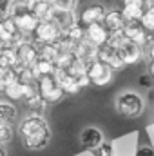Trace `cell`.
<instances>
[{
  "label": "cell",
  "instance_id": "cell-1",
  "mask_svg": "<svg viewBox=\"0 0 154 156\" xmlns=\"http://www.w3.org/2000/svg\"><path fill=\"white\" fill-rule=\"evenodd\" d=\"M116 113L123 118H138L145 113V98L136 91H123L114 100Z\"/></svg>",
  "mask_w": 154,
  "mask_h": 156
},
{
  "label": "cell",
  "instance_id": "cell-2",
  "mask_svg": "<svg viewBox=\"0 0 154 156\" xmlns=\"http://www.w3.org/2000/svg\"><path fill=\"white\" fill-rule=\"evenodd\" d=\"M85 75L89 76L91 85H96V87H105L114 80V71L103 62H100L98 58H93L85 64Z\"/></svg>",
  "mask_w": 154,
  "mask_h": 156
},
{
  "label": "cell",
  "instance_id": "cell-3",
  "mask_svg": "<svg viewBox=\"0 0 154 156\" xmlns=\"http://www.w3.org/2000/svg\"><path fill=\"white\" fill-rule=\"evenodd\" d=\"M37 87H38L40 96L45 100V104H47V105H51V104H58V102L65 96L64 89L60 87V83L54 80L53 75H44V76H38V78H37Z\"/></svg>",
  "mask_w": 154,
  "mask_h": 156
},
{
  "label": "cell",
  "instance_id": "cell-4",
  "mask_svg": "<svg viewBox=\"0 0 154 156\" xmlns=\"http://www.w3.org/2000/svg\"><path fill=\"white\" fill-rule=\"evenodd\" d=\"M62 37V29L53 22V20H38L35 31L31 33V40L40 45V44H54Z\"/></svg>",
  "mask_w": 154,
  "mask_h": 156
},
{
  "label": "cell",
  "instance_id": "cell-5",
  "mask_svg": "<svg viewBox=\"0 0 154 156\" xmlns=\"http://www.w3.org/2000/svg\"><path fill=\"white\" fill-rule=\"evenodd\" d=\"M47 129H49L47 120L44 118V115L35 113V111H29L24 116V120H20V123H18V134L22 138L37 134V133H42V131H47Z\"/></svg>",
  "mask_w": 154,
  "mask_h": 156
},
{
  "label": "cell",
  "instance_id": "cell-6",
  "mask_svg": "<svg viewBox=\"0 0 154 156\" xmlns=\"http://www.w3.org/2000/svg\"><path fill=\"white\" fill-rule=\"evenodd\" d=\"M116 55L120 58V62L125 66V67H132V66H138L143 56H142V47L131 40H123L118 47H116Z\"/></svg>",
  "mask_w": 154,
  "mask_h": 156
},
{
  "label": "cell",
  "instance_id": "cell-7",
  "mask_svg": "<svg viewBox=\"0 0 154 156\" xmlns=\"http://www.w3.org/2000/svg\"><path fill=\"white\" fill-rule=\"evenodd\" d=\"M105 11H107V7H105L102 2H89V4H85L80 11H76L78 24L85 27V26H89V24L102 22Z\"/></svg>",
  "mask_w": 154,
  "mask_h": 156
},
{
  "label": "cell",
  "instance_id": "cell-8",
  "mask_svg": "<svg viewBox=\"0 0 154 156\" xmlns=\"http://www.w3.org/2000/svg\"><path fill=\"white\" fill-rule=\"evenodd\" d=\"M121 33H123V37H125L127 40H131V42L138 44L140 47H143L145 44L152 42V33H151V31H147V29H145L138 20L125 22V26L121 27Z\"/></svg>",
  "mask_w": 154,
  "mask_h": 156
},
{
  "label": "cell",
  "instance_id": "cell-9",
  "mask_svg": "<svg viewBox=\"0 0 154 156\" xmlns=\"http://www.w3.org/2000/svg\"><path fill=\"white\" fill-rule=\"evenodd\" d=\"M16 53V66L15 67H29L38 56V45L33 40H24L15 47Z\"/></svg>",
  "mask_w": 154,
  "mask_h": 156
},
{
  "label": "cell",
  "instance_id": "cell-10",
  "mask_svg": "<svg viewBox=\"0 0 154 156\" xmlns=\"http://www.w3.org/2000/svg\"><path fill=\"white\" fill-rule=\"evenodd\" d=\"M96 58L100 60V62H103L105 66H109L114 73L118 71H121L125 66L120 62V58H118V55H116V49L114 47H111L109 44H102V45H98V49H96Z\"/></svg>",
  "mask_w": 154,
  "mask_h": 156
},
{
  "label": "cell",
  "instance_id": "cell-11",
  "mask_svg": "<svg viewBox=\"0 0 154 156\" xmlns=\"http://www.w3.org/2000/svg\"><path fill=\"white\" fill-rule=\"evenodd\" d=\"M103 140H105V138H103V133H102L98 127H93V125L82 129V133H80V145H82V149H85V151H93V149L98 147Z\"/></svg>",
  "mask_w": 154,
  "mask_h": 156
},
{
  "label": "cell",
  "instance_id": "cell-12",
  "mask_svg": "<svg viewBox=\"0 0 154 156\" xmlns=\"http://www.w3.org/2000/svg\"><path fill=\"white\" fill-rule=\"evenodd\" d=\"M22 144H24V147H26L27 151H33V153L44 151V149L51 144V129L22 138Z\"/></svg>",
  "mask_w": 154,
  "mask_h": 156
},
{
  "label": "cell",
  "instance_id": "cell-13",
  "mask_svg": "<svg viewBox=\"0 0 154 156\" xmlns=\"http://www.w3.org/2000/svg\"><path fill=\"white\" fill-rule=\"evenodd\" d=\"M83 37L89 40L91 44H94L98 47V45H102V44L107 42L109 31H107V27L102 22H94V24H89V26L83 27Z\"/></svg>",
  "mask_w": 154,
  "mask_h": 156
},
{
  "label": "cell",
  "instance_id": "cell-14",
  "mask_svg": "<svg viewBox=\"0 0 154 156\" xmlns=\"http://www.w3.org/2000/svg\"><path fill=\"white\" fill-rule=\"evenodd\" d=\"M96 45L94 44H91L89 40L83 38L78 40L73 44V49H71V53H73V56L75 58H80V60H83V62H89V60H93V58H96Z\"/></svg>",
  "mask_w": 154,
  "mask_h": 156
},
{
  "label": "cell",
  "instance_id": "cell-15",
  "mask_svg": "<svg viewBox=\"0 0 154 156\" xmlns=\"http://www.w3.org/2000/svg\"><path fill=\"white\" fill-rule=\"evenodd\" d=\"M27 11H31L38 20H51L53 4L49 0H26Z\"/></svg>",
  "mask_w": 154,
  "mask_h": 156
},
{
  "label": "cell",
  "instance_id": "cell-16",
  "mask_svg": "<svg viewBox=\"0 0 154 156\" xmlns=\"http://www.w3.org/2000/svg\"><path fill=\"white\" fill-rule=\"evenodd\" d=\"M51 20H53L60 29H65L67 26H71V24L78 22L76 9H56V7H53Z\"/></svg>",
  "mask_w": 154,
  "mask_h": 156
},
{
  "label": "cell",
  "instance_id": "cell-17",
  "mask_svg": "<svg viewBox=\"0 0 154 156\" xmlns=\"http://www.w3.org/2000/svg\"><path fill=\"white\" fill-rule=\"evenodd\" d=\"M102 24L107 27L109 33H113V31H121V27L125 26V18H123V15H121L120 9H107L105 15H103Z\"/></svg>",
  "mask_w": 154,
  "mask_h": 156
},
{
  "label": "cell",
  "instance_id": "cell-18",
  "mask_svg": "<svg viewBox=\"0 0 154 156\" xmlns=\"http://www.w3.org/2000/svg\"><path fill=\"white\" fill-rule=\"evenodd\" d=\"M13 20H15L16 29H18V31H22V33H27V35H31V33L35 31L37 24H38V18H37L31 11H26V13L18 15V16H15Z\"/></svg>",
  "mask_w": 154,
  "mask_h": 156
},
{
  "label": "cell",
  "instance_id": "cell-19",
  "mask_svg": "<svg viewBox=\"0 0 154 156\" xmlns=\"http://www.w3.org/2000/svg\"><path fill=\"white\" fill-rule=\"evenodd\" d=\"M31 69H33V73L38 76H44V75H53L54 73V64L51 62V60H45V58H42V56H37V60L29 66Z\"/></svg>",
  "mask_w": 154,
  "mask_h": 156
},
{
  "label": "cell",
  "instance_id": "cell-20",
  "mask_svg": "<svg viewBox=\"0 0 154 156\" xmlns=\"http://www.w3.org/2000/svg\"><path fill=\"white\" fill-rule=\"evenodd\" d=\"M0 120L15 123L18 120V107L13 102H0Z\"/></svg>",
  "mask_w": 154,
  "mask_h": 156
},
{
  "label": "cell",
  "instance_id": "cell-21",
  "mask_svg": "<svg viewBox=\"0 0 154 156\" xmlns=\"http://www.w3.org/2000/svg\"><path fill=\"white\" fill-rule=\"evenodd\" d=\"M15 66H16L15 47L9 44H4L0 47V67H15Z\"/></svg>",
  "mask_w": 154,
  "mask_h": 156
},
{
  "label": "cell",
  "instance_id": "cell-22",
  "mask_svg": "<svg viewBox=\"0 0 154 156\" xmlns=\"http://www.w3.org/2000/svg\"><path fill=\"white\" fill-rule=\"evenodd\" d=\"M143 9H145V5H142V4H121L120 11H121L125 22H131V20H140Z\"/></svg>",
  "mask_w": 154,
  "mask_h": 156
},
{
  "label": "cell",
  "instance_id": "cell-23",
  "mask_svg": "<svg viewBox=\"0 0 154 156\" xmlns=\"http://www.w3.org/2000/svg\"><path fill=\"white\" fill-rule=\"evenodd\" d=\"M60 53H62V49H60V45L56 42L54 44H40L38 45V56L45 58V60H51L53 64L56 62V58L60 56Z\"/></svg>",
  "mask_w": 154,
  "mask_h": 156
},
{
  "label": "cell",
  "instance_id": "cell-24",
  "mask_svg": "<svg viewBox=\"0 0 154 156\" xmlns=\"http://www.w3.org/2000/svg\"><path fill=\"white\" fill-rule=\"evenodd\" d=\"M62 38L69 40V42H78V40L83 38V26H80L78 22L75 24H71V26H67L65 29H62Z\"/></svg>",
  "mask_w": 154,
  "mask_h": 156
},
{
  "label": "cell",
  "instance_id": "cell-25",
  "mask_svg": "<svg viewBox=\"0 0 154 156\" xmlns=\"http://www.w3.org/2000/svg\"><path fill=\"white\" fill-rule=\"evenodd\" d=\"M22 93H24V85H22V82H18V80L7 83L5 89H4V94L7 96L9 102H18V100H22Z\"/></svg>",
  "mask_w": 154,
  "mask_h": 156
},
{
  "label": "cell",
  "instance_id": "cell-26",
  "mask_svg": "<svg viewBox=\"0 0 154 156\" xmlns=\"http://www.w3.org/2000/svg\"><path fill=\"white\" fill-rule=\"evenodd\" d=\"M13 136H15L13 123H7V122H2V120H0V144H2V145L11 144Z\"/></svg>",
  "mask_w": 154,
  "mask_h": 156
},
{
  "label": "cell",
  "instance_id": "cell-27",
  "mask_svg": "<svg viewBox=\"0 0 154 156\" xmlns=\"http://www.w3.org/2000/svg\"><path fill=\"white\" fill-rule=\"evenodd\" d=\"M147 31H151L152 33L154 31V7L151 5V7H145L143 9V13H142V16H140V20H138Z\"/></svg>",
  "mask_w": 154,
  "mask_h": 156
},
{
  "label": "cell",
  "instance_id": "cell-28",
  "mask_svg": "<svg viewBox=\"0 0 154 156\" xmlns=\"http://www.w3.org/2000/svg\"><path fill=\"white\" fill-rule=\"evenodd\" d=\"M26 11H27V4H26V0H9V11H7V16L15 18V16L22 15V13H26Z\"/></svg>",
  "mask_w": 154,
  "mask_h": 156
},
{
  "label": "cell",
  "instance_id": "cell-29",
  "mask_svg": "<svg viewBox=\"0 0 154 156\" xmlns=\"http://www.w3.org/2000/svg\"><path fill=\"white\" fill-rule=\"evenodd\" d=\"M93 156H114V144H109V142H102L98 147H94L91 151Z\"/></svg>",
  "mask_w": 154,
  "mask_h": 156
},
{
  "label": "cell",
  "instance_id": "cell-30",
  "mask_svg": "<svg viewBox=\"0 0 154 156\" xmlns=\"http://www.w3.org/2000/svg\"><path fill=\"white\" fill-rule=\"evenodd\" d=\"M56 9H76L80 0H49Z\"/></svg>",
  "mask_w": 154,
  "mask_h": 156
},
{
  "label": "cell",
  "instance_id": "cell-31",
  "mask_svg": "<svg viewBox=\"0 0 154 156\" xmlns=\"http://www.w3.org/2000/svg\"><path fill=\"white\" fill-rule=\"evenodd\" d=\"M75 80H76V83H78V87H80V89H85V87H89V85H91V82H89V76H87L85 73L75 75Z\"/></svg>",
  "mask_w": 154,
  "mask_h": 156
},
{
  "label": "cell",
  "instance_id": "cell-32",
  "mask_svg": "<svg viewBox=\"0 0 154 156\" xmlns=\"http://www.w3.org/2000/svg\"><path fill=\"white\" fill-rule=\"evenodd\" d=\"M134 156H154V151H152L151 145H140V147L136 149Z\"/></svg>",
  "mask_w": 154,
  "mask_h": 156
},
{
  "label": "cell",
  "instance_id": "cell-33",
  "mask_svg": "<svg viewBox=\"0 0 154 156\" xmlns=\"http://www.w3.org/2000/svg\"><path fill=\"white\" fill-rule=\"evenodd\" d=\"M140 85L145 87V89H151L152 87V75H142L140 76Z\"/></svg>",
  "mask_w": 154,
  "mask_h": 156
},
{
  "label": "cell",
  "instance_id": "cell-34",
  "mask_svg": "<svg viewBox=\"0 0 154 156\" xmlns=\"http://www.w3.org/2000/svg\"><path fill=\"white\" fill-rule=\"evenodd\" d=\"M9 11V0H0V18H5Z\"/></svg>",
  "mask_w": 154,
  "mask_h": 156
},
{
  "label": "cell",
  "instance_id": "cell-35",
  "mask_svg": "<svg viewBox=\"0 0 154 156\" xmlns=\"http://www.w3.org/2000/svg\"><path fill=\"white\" fill-rule=\"evenodd\" d=\"M0 156H7V149H5V145H2V144H0Z\"/></svg>",
  "mask_w": 154,
  "mask_h": 156
},
{
  "label": "cell",
  "instance_id": "cell-36",
  "mask_svg": "<svg viewBox=\"0 0 154 156\" xmlns=\"http://www.w3.org/2000/svg\"><path fill=\"white\" fill-rule=\"evenodd\" d=\"M147 134H149V140H152V125H147Z\"/></svg>",
  "mask_w": 154,
  "mask_h": 156
},
{
  "label": "cell",
  "instance_id": "cell-37",
  "mask_svg": "<svg viewBox=\"0 0 154 156\" xmlns=\"http://www.w3.org/2000/svg\"><path fill=\"white\" fill-rule=\"evenodd\" d=\"M4 89H5V82L0 78V93H4Z\"/></svg>",
  "mask_w": 154,
  "mask_h": 156
}]
</instances>
